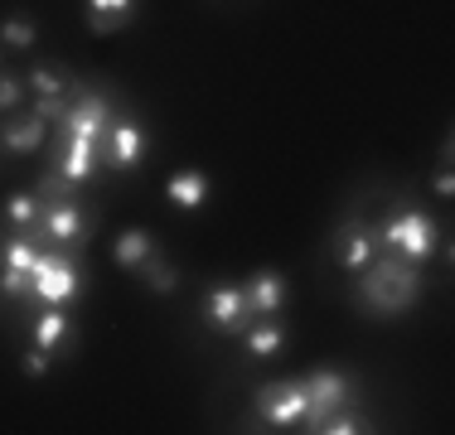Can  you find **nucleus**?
I'll return each mask as SVG.
<instances>
[{
    "instance_id": "obj_25",
    "label": "nucleus",
    "mask_w": 455,
    "mask_h": 435,
    "mask_svg": "<svg viewBox=\"0 0 455 435\" xmlns=\"http://www.w3.org/2000/svg\"><path fill=\"white\" fill-rule=\"evenodd\" d=\"M15 102H20V83L10 73H0V112H10Z\"/></svg>"
},
{
    "instance_id": "obj_13",
    "label": "nucleus",
    "mask_w": 455,
    "mask_h": 435,
    "mask_svg": "<svg viewBox=\"0 0 455 435\" xmlns=\"http://www.w3.org/2000/svg\"><path fill=\"white\" fill-rule=\"evenodd\" d=\"M165 194H170V203H175V209H199V203L209 199V179H204V174H194V170H184V174H175V179L165 184Z\"/></svg>"
},
{
    "instance_id": "obj_4",
    "label": "nucleus",
    "mask_w": 455,
    "mask_h": 435,
    "mask_svg": "<svg viewBox=\"0 0 455 435\" xmlns=\"http://www.w3.org/2000/svg\"><path fill=\"white\" fill-rule=\"evenodd\" d=\"M257 416L272 421L276 431H291L306 421V387L300 383H267L257 387Z\"/></svg>"
},
{
    "instance_id": "obj_19",
    "label": "nucleus",
    "mask_w": 455,
    "mask_h": 435,
    "mask_svg": "<svg viewBox=\"0 0 455 435\" xmlns=\"http://www.w3.org/2000/svg\"><path fill=\"white\" fill-rule=\"evenodd\" d=\"M140 271H146V281H150V286L160 290V296H170V290L180 286V271L170 266V261H160V257H150V261H146V266H140Z\"/></svg>"
},
{
    "instance_id": "obj_23",
    "label": "nucleus",
    "mask_w": 455,
    "mask_h": 435,
    "mask_svg": "<svg viewBox=\"0 0 455 435\" xmlns=\"http://www.w3.org/2000/svg\"><path fill=\"white\" fill-rule=\"evenodd\" d=\"M132 5L136 0H88V15H107V20H116V25H126V20H132Z\"/></svg>"
},
{
    "instance_id": "obj_9",
    "label": "nucleus",
    "mask_w": 455,
    "mask_h": 435,
    "mask_svg": "<svg viewBox=\"0 0 455 435\" xmlns=\"http://www.w3.org/2000/svg\"><path fill=\"white\" fill-rule=\"evenodd\" d=\"M97 165V140H83V136H68V146H63V160L59 170H53V179H63L73 189V184H83Z\"/></svg>"
},
{
    "instance_id": "obj_2",
    "label": "nucleus",
    "mask_w": 455,
    "mask_h": 435,
    "mask_svg": "<svg viewBox=\"0 0 455 435\" xmlns=\"http://www.w3.org/2000/svg\"><path fill=\"white\" fill-rule=\"evenodd\" d=\"M373 242H383L387 252H397L403 261L417 266V261H427L431 252H436V223H431L421 209H403V213H393V218L378 223Z\"/></svg>"
},
{
    "instance_id": "obj_11",
    "label": "nucleus",
    "mask_w": 455,
    "mask_h": 435,
    "mask_svg": "<svg viewBox=\"0 0 455 435\" xmlns=\"http://www.w3.org/2000/svg\"><path fill=\"white\" fill-rule=\"evenodd\" d=\"M334 261H339L344 271H363L368 261H373V233H368L363 223H349L339 233V242H334Z\"/></svg>"
},
{
    "instance_id": "obj_14",
    "label": "nucleus",
    "mask_w": 455,
    "mask_h": 435,
    "mask_svg": "<svg viewBox=\"0 0 455 435\" xmlns=\"http://www.w3.org/2000/svg\"><path fill=\"white\" fill-rule=\"evenodd\" d=\"M39 140H44V116H25V122L0 130V146L5 150H39Z\"/></svg>"
},
{
    "instance_id": "obj_8",
    "label": "nucleus",
    "mask_w": 455,
    "mask_h": 435,
    "mask_svg": "<svg viewBox=\"0 0 455 435\" xmlns=\"http://www.w3.org/2000/svg\"><path fill=\"white\" fill-rule=\"evenodd\" d=\"M102 140H107V165H116V170H132L140 160V150H146V136H140V126H132V122L107 126Z\"/></svg>"
},
{
    "instance_id": "obj_27",
    "label": "nucleus",
    "mask_w": 455,
    "mask_h": 435,
    "mask_svg": "<svg viewBox=\"0 0 455 435\" xmlns=\"http://www.w3.org/2000/svg\"><path fill=\"white\" fill-rule=\"evenodd\" d=\"M88 29H97V35H112V29H122L116 20H107V15H88Z\"/></svg>"
},
{
    "instance_id": "obj_24",
    "label": "nucleus",
    "mask_w": 455,
    "mask_h": 435,
    "mask_svg": "<svg viewBox=\"0 0 455 435\" xmlns=\"http://www.w3.org/2000/svg\"><path fill=\"white\" fill-rule=\"evenodd\" d=\"M63 112H68V92L63 97H39V107H35V116H44V122L49 116H63Z\"/></svg>"
},
{
    "instance_id": "obj_28",
    "label": "nucleus",
    "mask_w": 455,
    "mask_h": 435,
    "mask_svg": "<svg viewBox=\"0 0 455 435\" xmlns=\"http://www.w3.org/2000/svg\"><path fill=\"white\" fill-rule=\"evenodd\" d=\"M451 189H455L451 170H441V174H436V194H441V199H451Z\"/></svg>"
},
{
    "instance_id": "obj_15",
    "label": "nucleus",
    "mask_w": 455,
    "mask_h": 435,
    "mask_svg": "<svg viewBox=\"0 0 455 435\" xmlns=\"http://www.w3.org/2000/svg\"><path fill=\"white\" fill-rule=\"evenodd\" d=\"M281 348H286V329H281V324L262 320L257 329H247V353L252 358H276Z\"/></svg>"
},
{
    "instance_id": "obj_26",
    "label": "nucleus",
    "mask_w": 455,
    "mask_h": 435,
    "mask_svg": "<svg viewBox=\"0 0 455 435\" xmlns=\"http://www.w3.org/2000/svg\"><path fill=\"white\" fill-rule=\"evenodd\" d=\"M25 373H35V377H39V373H49V353H44V348L25 358Z\"/></svg>"
},
{
    "instance_id": "obj_21",
    "label": "nucleus",
    "mask_w": 455,
    "mask_h": 435,
    "mask_svg": "<svg viewBox=\"0 0 455 435\" xmlns=\"http://www.w3.org/2000/svg\"><path fill=\"white\" fill-rule=\"evenodd\" d=\"M29 83H35L39 97H63V92H68V83H63L59 68H35V73H29Z\"/></svg>"
},
{
    "instance_id": "obj_1",
    "label": "nucleus",
    "mask_w": 455,
    "mask_h": 435,
    "mask_svg": "<svg viewBox=\"0 0 455 435\" xmlns=\"http://www.w3.org/2000/svg\"><path fill=\"white\" fill-rule=\"evenodd\" d=\"M417 266L403 257H383V261H368L363 276H359V296L368 310L378 314H403L411 300H417Z\"/></svg>"
},
{
    "instance_id": "obj_22",
    "label": "nucleus",
    "mask_w": 455,
    "mask_h": 435,
    "mask_svg": "<svg viewBox=\"0 0 455 435\" xmlns=\"http://www.w3.org/2000/svg\"><path fill=\"white\" fill-rule=\"evenodd\" d=\"M0 39H5L10 49H29V44H35V25H29V20H5V25H0Z\"/></svg>"
},
{
    "instance_id": "obj_16",
    "label": "nucleus",
    "mask_w": 455,
    "mask_h": 435,
    "mask_svg": "<svg viewBox=\"0 0 455 435\" xmlns=\"http://www.w3.org/2000/svg\"><path fill=\"white\" fill-rule=\"evenodd\" d=\"M63 334H68V314L63 310H44L35 320V348H59Z\"/></svg>"
},
{
    "instance_id": "obj_6",
    "label": "nucleus",
    "mask_w": 455,
    "mask_h": 435,
    "mask_svg": "<svg viewBox=\"0 0 455 435\" xmlns=\"http://www.w3.org/2000/svg\"><path fill=\"white\" fill-rule=\"evenodd\" d=\"M247 314H252V304H247L243 286H213L209 300H204V320L219 334H237L247 324Z\"/></svg>"
},
{
    "instance_id": "obj_10",
    "label": "nucleus",
    "mask_w": 455,
    "mask_h": 435,
    "mask_svg": "<svg viewBox=\"0 0 455 435\" xmlns=\"http://www.w3.org/2000/svg\"><path fill=\"white\" fill-rule=\"evenodd\" d=\"M243 296H247V304H252V314H267V320H272L281 304H286V281H281L276 271H257V276L243 286Z\"/></svg>"
},
{
    "instance_id": "obj_7",
    "label": "nucleus",
    "mask_w": 455,
    "mask_h": 435,
    "mask_svg": "<svg viewBox=\"0 0 455 435\" xmlns=\"http://www.w3.org/2000/svg\"><path fill=\"white\" fill-rule=\"evenodd\" d=\"M39 223H44V233L53 237V242H88V227H92V218L88 213H78L73 203H63V199H53L39 209Z\"/></svg>"
},
{
    "instance_id": "obj_17",
    "label": "nucleus",
    "mask_w": 455,
    "mask_h": 435,
    "mask_svg": "<svg viewBox=\"0 0 455 435\" xmlns=\"http://www.w3.org/2000/svg\"><path fill=\"white\" fill-rule=\"evenodd\" d=\"M315 431H320V435H359V431H368V421L354 416V411H330V416H324Z\"/></svg>"
},
{
    "instance_id": "obj_5",
    "label": "nucleus",
    "mask_w": 455,
    "mask_h": 435,
    "mask_svg": "<svg viewBox=\"0 0 455 435\" xmlns=\"http://www.w3.org/2000/svg\"><path fill=\"white\" fill-rule=\"evenodd\" d=\"M306 421H310V431L320 426L330 411H339L344 401H349V377L344 373H334V368H320V373H310L306 383Z\"/></svg>"
},
{
    "instance_id": "obj_12",
    "label": "nucleus",
    "mask_w": 455,
    "mask_h": 435,
    "mask_svg": "<svg viewBox=\"0 0 455 435\" xmlns=\"http://www.w3.org/2000/svg\"><path fill=\"white\" fill-rule=\"evenodd\" d=\"M112 257H116V266L140 271L150 257H156V247H150V233H140V227H132V233H122V237H116V247H112Z\"/></svg>"
},
{
    "instance_id": "obj_3",
    "label": "nucleus",
    "mask_w": 455,
    "mask_h": 435,
    "mask_svg": "<svg viewBox=\"0 0 455 435\" xmlns=\"http://www.w3.org/2000/svg\"><path fill=\"white\" fill-rule=\"evenodd\" d=\"M78 290V266H73L68 252H39L35 271H29V300L44 304H63Z\"/></svg>"
},
{
    "instance_id": "obj_18",
    "label": "nucleus",
    "mask_w": 455,
    "mask_h": 435,
    "mask_svg": "<svg viewBox=\"0 0 455 435\" xmlns=\"http://www.w3.org/2000/svg\"><path fill=\"white\" fill-rule=\"evenodd\" d=\"M35 242L29 237H15V242L5 247V261H0V271H35Z\"/></svg>"
},
{
    "instance_id": "obj_20",
    "label": "nucleus",
    "mask_w": 455,
    "mask_h": 435,
    "mask_svg": "<svg viewBox=\"0 0 455 435\" xmlns=\"http://www.w3.org/2000/svg\"><path fill=\"white\" fill-rule=\"evenodd\" d=\"M5 218H10L15 227H29V223L39 218V203H35V194H15V199L5 203Z\"/></svg>"
}]
</instances>
